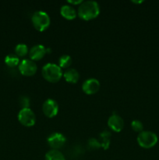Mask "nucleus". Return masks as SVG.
I'll list each match as a JSON object with an SVG mask.
<instances>
[{
    "mask_svg": "<svg viewBox=\"0 0 159 160\" xmlns=\"http://www.w3.org/2000/svg\"><path fill=\"white\" fill-rule=\"evenodd\" d=\"M100 88V82L95 78H89L86 80L82 84V89L84 93L87 95H93L98 92Z\"/></svg>",
    "mask_w": 159,
    "mask_h": 160,
    "instance_id": "9",
    "label": "nucleus"
},
{
    "mask_svg": "<svg viewBox=\"0 0 159 160\" xmlns=\"http://www.w3.org/2000/svg\"><path fill=\"white\" fill-rule=\"evenodd\" d=\"M99 141L100 144H101V148H104V150L108 149L110 146V142H111V133L108 131H104L99 134Z\"/></svg>",
    "mask_w": 159,
    "mask_h": 160,
    "instance_id": "14",
    "label": "nucleus"
},
{
    "mask_svg": "<svg viewBox=\"0 0 159 160\" xmlns=\"http://www.w3.org/2000/svg\"><path fill=\"white\" fill-rule=\"evenodd\" d=\"M42 110L44 114L49 118L55 117L59 112V106L55 100L52 98H48L45 100L42 106Z\"/></svg>",
    "mask_w": 159,
    "mask_h": 160,
    "instance_id": "6",
    "label": "nucleus"
},
{
    "mask_svg": "<svg viewBox=\"0 0 159 160\" xmlns=\"http://www.w3.org/2000/svg\"><path fill=\"white\" fill-rule=\"evenodd\" d=\"M68 2L69 3H71V4H73V5H77V4H80V5L81 3L83 2L82 0H76V1H72V0H68Z\"/></svg>",
    "mask_w": 159,
    "mask_h": 160,
    "instance_id": "22",
    "label": "nucleus"
},
{
    "mask_svg": "<svg viewBox=\"0 0 159 160\" xmlns=\"http://www.w3.org/2000/svg\"><path fill=\"white\" fill-rule=\"evenodd\" d=\"M20 104L22 106V109L23 108H29L30 106V99L28 97L23 95L20 98Z\"/></svg>",
    "mask_w": 159,
    "mask_h": 160,
    "instance_id": "21",
    "label": "nucleus"
},
{
    "mask_svg": "<svg viewBox=\"0 0 159 160\" xmlns=\"http://www.w3.org/2000/svg\"><path fill=\"white\" fill-rule=\"evenodd\" d=\"M31 20L34 27L38 31H44L50 25V17L45 11L38 10L34 12L31 17Z\"/></svg>",
    "mask_w": 159,
    "mask_h": 160,
    "instance_id": "3",
    "label": "nucleus"
},
{
    "mask_svg": "<svg viewBox=\"0 0 159 160\" xmlns=\"http://www.w3.org/2000/svg\"><path fill=\"white\" fill-rule=\"evenodd\" d=\"M18 120L25 127L34 126L36 122V116L30 108H23L18 113Z\"/></svg>",
    "mask_w": 159,
    "mask_h": 160,
    "instance_id": "5",
    "label": "nucleus"
},
{
    "mask_svg": "<svg viewBox=\"0 0 159 160\" xmlns=\"http://www.w3.org/2000/svg\"><path fill=\"white\" fill-rule=\"evenodd\" d=\"M63 77L67 82L76 84L80 78V73L76 69L70 68L64 72Z\"/></svg>",
    "mask_w": 159,
    "mask_h": 160,
    "instance_id": "12",
    "label": "nucleus"
},
{
    "mask_svg": "<svg viewBox=\"0 0 159 160\" xmlns=\"http://www.w3.org/2000/svg\"><path fill=\"white\" fill-rule=\"evenodd\" d=\"M15 52L17 56H24L28 52V47L25 44H18L15 47Z\"/></svg>",
    "mask_w": 159,
    "mask_h": 160,
    "instance_id": "18",
    "label": "nucleus"
},
{
    "mask_svg": "<svg viewBox=\"0 0 159 160\" xmlns=\"http://www.w3.org/2000/svg\"><path fill=\"white\" fill-rule=\"evenodd\" d=\"M87 144H88V146L92 149H97V148H99L101 147L98 139L94 138H91L89 139Z\"/></svg>",
    "mask_w": 159,
    "mask_h": 160,
    "instance_id": "20",
    "label": "nucleus"
},
{
    "mask_svg": "<svg viewBox=\"0 0 159 160\" xmlns=\"http://www.w3.org/2000/svg\"><path fill=\"white\" fill-rule=\"evenodd\" d=\"M72 64V58L69 55H62L59 59V66L61 68H68Z\"/></svg>",
    "mask_w": 159,
    "mask_h": 160,
    "instance_id": "17",
    "label": "nucleus"
},
{
    "mask_svg": "<svg viewBox=\"0 0 159 160\" xmlns=\"http://www.w3.org/2000/svg\"><path fill=\"white\" fill-rule=\"evenodd\" d=\"M108 125L113 131L120 132L124 128V121L119 115L113 113L108 118Z\"/></svg>",
    "mask_w": 159,
    "mask_h": 160,
    "instance_id": "10",
    "label": "nucleus"
},
{
    "mask_svg": "<svg viewBox=\"0 0 159 160\" xmlns=\"http://www.w3.org/2000/svg\"><path fill=\"white\" fill-rule=\"evenodd\" d=\"M37 65L31 59H23L19 64V70L24 76H33L37 71Z\"/></svg>",
    "mask_w": 159,
    "mask_h": 160,
    "instance_id": "7",
    "label": "nucleus"
},
{
    "mask_svg": "<svg viewBox=\"0 0 159 160\" xmlns=\"http://www.w3.org/2000/svg\"><path fill=\"white\" fill-rule=\"evenodd\" d=\"M100 7L97 2L89 0L83 2L78 8V15L84 20H90L99 15Z\"/></svg>",
    "mask_w": 159,
    "mask_h": 160,
    "instance_id": "1",
    "label": "nucleus"
},
{
    "mask_svg": "<svg viewBox=\"0 0 159 160\" xmlns=\"http://www.w3.org/2000/svg\"><path fill=\"white\" fill-rule=\"evenodd\" d=\"M48 143L52 149H59V148H62L64 145H65V142H66V138L65 136L61 133L55 132L50 134L48 137Z\"/></svg>",
    "mask_w": 159,
    "mask_h": 160,
    "instance_id": "8",
    "label": "nucleus"
},
{
    "mask_svg": "<svg viewBox=\"0 0 159 160\" xmlns=\"http://www.w3.org/2000/svg\"><path fill=\"white\" fill-rule=\"evenodd\" d=\"M48 48H45V47L42 45H34V46L31 48V50H30V58H31L32 60H40V59H42V58L45 56V54L48 52Z\"/></svg>",
    "mask_w": 159,
    "mask_h": 160,
    "instance_id": "11",
    "label": "nucleus"
},
{
    "mask_svg": "<svg viewBox=\"0 0 159 160\" xmlns=\"http://www.w3.org/2000/svg\"><path fill=\"white\" fill-rule=\"evenodd\" d=\"M137 142L139 145L143 148H151L157 143V136L155 133L149 131H143L137 136Z\"/></svg>",
    "mask_w": 159,
    "mask_h": 160,
    "instance_id": "4",
    "label": "nucleus"
},
{
    "mask_svg": "<svg viewBox=\"0 0 159 160\" xmlns=\"http://www.w3.org/2000/svg\"><path fill=\"white\" fill-rule=\"evenodd\" d=\"M131 128H132V129L134 131H136V132H141V131H143V126L142 122L137 120H132V123H131Z\"/></svg>",
    "mask_w": 159,
    "mask_h": 160,
    "instance_id": "19",
    "label": "nucleus"
},
{
    "mask_svg": "<svg viewBox=\"0 0 159 160\" xmlns=\"http://www.w3.org/2000/svg\"><path fill=\"white\" fill-rule=\"evenodd\" d=\"M61 15L67 20H73L76 17V11L70 5H63L60 9Z\"/></svg>",
    "mask_w": 159,
    "mask_h": 160,
    "instance_id": "13",
    "label": "nucleus"
},
{
    "mask_svg": "<svg viewBox=\"0 0 159 160\" xmlns=\"http://www.w3.org/2000/svg\"><path fill=\"white\" fill-rule=\"evenodd\" d=\"M5 62L9 67H15L20 64V59L16 54H9L5 58Z\"/></svg>",
    "mask_w": 159,
    "mask_h": 160,
    "instance_id": "16",
    "label": "nucleus"
},
{
    "mask_svg": "<svg viewBox=\"0 0 159 160\" xmlns=\"http://www.w3.org/2000/svg\"><path fill=\"white\" fill-rule=\"evenodd\" d=\"M42 76L45 80L49 82H57L61 79L62 74V71L61 67L59 65L55 63H47L42 68Z\"/></svg>",
    "mask_w": 159,
    "mask_h": 160,
    "instance_id": "2",
    "label": "nucleus"
},
{
    "mask_svg": "<svg viewBox=\"0 0 159 160\" xmlns=\"http://www.w3.org/2000/svg\"><path fill=\"white\" fill-rule=\"evenodd\" d=\"M45 160H65V159L60 151L51 149L45 154Z\"/></svg>",
    "mask_w": 159,
    "mask_h": 160,
    "instance_id": "15",
    "label": "nucleus"
},
{
    "mask_svg": "<svg viewBox=\"0 0 159 160\" xmlns=\"http://www.w3.org/2000/svg\"><path fill=\"white\" fill-rule=\"evenodd\" d=\"M132 2H135V3H140V2H143V1H132Z\"/></svg>",
    "mask_w": 159,
    "mask_h": 160,
    "instance_id": "23",
    "label": "nucleus"
}]
</instances>
